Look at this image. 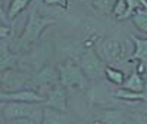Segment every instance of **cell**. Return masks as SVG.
Returning <instances> with one entry per match:
<instances>
[{"label": "cell", "instance_id": "5", "mask_svg": "<svg viewBox=\"0 0 147 124\" xmlns=\"http://www.w3.org/2000/svg\"><path fill=\"white\" fill-rule=\"evenodd\" d=\"M31 80H32V77L30 76V72L18 69L16 67L0 72L2 90H5V92H15V90L25 89L31 83Z\"/></svg>", "mask_w": 147, "mask_h": 124}, {"label": "cell", "instance_id": "20", "mask_svg": "<svg viewBox=\"0 0 147 124\" xmlns=\"http://www.w3.org/2000/svg\"><path fill=\"white\" fill-rule=\"evenodd\" d=\"M116 0H93V7L103 15H110Z\"/></svg>", "mask_w": 147, "mask_h": 124}, {"label": "cell", "instance_id": "16", "mask_svg": "<svg viewBox=\"0 0 147 124\" xmlns=\"http://www.w3.org/2000/svg\"><path fill=\"white\" fill-rule=\"evenodd\" d=\"M105 77L115 86H122L125 81V72L121 71L119 68L106 65L105 67Z\"/></svg>", "mask_w": 147, "mask_h": 124}, {"label": "cell", "instance_id": "22", "mask_svg": "<svg viewBox=\"0 0 147 124\" xmlns=\"http://www.w3.org/2000/svg\"><path fill=\"white\" fill-rule=\"evenodd\" d=\"M10 34V28L3 25V24H0V40H3V39H7Z\"/></svg>", "mask_w": 147, "mask_h": 124}, {"label": "cell", "instance_id": "3", "mask_svg": "<svg viewBox=\"0 0 147 124\" xmlns=\"http://www.w3.org/2000/svg\"><path fill=\"white\" fill-rule=\"evenodd\" d=\"M57 74H59V83L63 84L66 89H78L81 92L87 90L90 80L82 72L81 67L74 64L72 61H66L63 64L57 65Z\"/></svg>", "mask_w": 147, "mask_h": 124}, {"label": "cell", "instance_id": "19", "mask_svg": "<svg viewBox=\"0 0 147 124\" xmlns=\"http://www.w3.org/2000/svg\"><path fill=\"white\" fill-rule=\"evenodd\" d=\"M115 97L119 99V101H124V102H134V101H140V99H144L146 97V93L144 92H132V90H128L125 87H121L115 92Z\"/></svg>", "mask_w": 147, "mask_h": 124}, {"label": "cell", "instance_id": "1", "mask_svg": "<svg viewBox=\"0 0 147 124\" xmlns=\"http://www.w3.org/2000/svg\"><path fill=\"white\" fill-rule=\"evenodd\" d=\"M53 24H56L55 18L40 15L38 10H37V6H32L30 15L27 18L25 27H24L21 35L16 39V43L10 49L13 52H16V53L31 52L32 49L35 47V44L38 43V39H40V35L44 33V30L49 25H53Z\"/></svg>", "mask_w": 147, "mask_h": 124}, {"label": "cell", "instance_id": "25", "mask_svg": "<svg viewBox=\"0 0 147 124\" xmlns=\"http://www.w3.org/2000/svg\"><path fill=\"white\" fill-rule=\"evenodd\" d=\"M5 105H6V102H3V101H0V114L3 112V109H5Z\"/></svg>", "mask_w": 147, "mask_h": 124}, {"label": "cell", "instance_id": "17", "mask_svg": "<svg viewBox=\"0 0 147 124\" xmlns=\"http://www.w3.org/2000/svg\"><path fill=\"white\" fill-rule=\"evenodd\" d=\"M131 21H132V24L136 25V28L140 33L147 34V9L146 7L137 9L136 14L131 16Z\"/></svg>", "mask_w": 147, "mask_h": 124}, {"label": "cell", "instance_id": "8", "mask_svg": "<svg viewBox=\"0 0 147 124\" xmlns=\"http://www.w3.org/2000/svg\"><path fill=\"white\" fill-rule=\"evenodd\" d=\"M0 101L3 102H40L44 104L46 95L38 93L34 89H21L15 92L0 90Z\"/></svg>", "mask_w": 147, "mask_h": 124}, {"label": "cell", "instance_id": "6", "mask_svg": "<svg viewBox=\"0 0 147 124\" xmlns=\"http://www.w3.org/2000/svg\"><path fill=\"white\" fill-rule=\"evenodd\" d=\"M100 50H102V56L107 62H112V65H122V64H125V62H128L127 47L118 39L103 40L102 44H100Z\"/></svg>", "mask_w": 147, "mask_h": 124}, {"label": "cell", "instance_id": "21", "mask_svg": "<svg viewBox=\"0 0 147 124\" xmlns=\"http://www.w3.org/2000/svg\"><path fill=\"white\" fill-rule=\"evenodd\" d=\"M41 2H43L46 6H59V7H62V9L66 7L65 0H41Z\"/></svg>", "mask_w": 147, "mask_h": 124}, {"label": "cell", "instance_id": "7", "mask_svg": "<svg viewBox=\"0 0 147 124\" xmlns=\"http://www.w3.org/2000/svg\"><path fill=\"white\" fill-rule=\"evenodd\" d=\"M44 105L50 106V108H55V109L66 111L68 112V92H66L65 86L60 84V83L52 84L50 87L47 89Z\"/></svg>", "mask_w": 147, "mask_h": 124}, {"label": "cell", "instance_id": "2", "mask_svg": "<svg viewBox=\"0 0 147 124\" xmlns=\"http://www.w3.org/2000/svg\"><path fill=\"white\" fill-rule=\"evenodd\" d=\"M43 105L40 102H6L3 115L7 123H41Z\"/></svg>", "mask_w": 147, "mask_h": 124}, {"label": "cell", "instance_id": "11", "mask_svg": "<svg viewBox=\"0 0 147 124\" xmlns=\"http://www.w3.org/2000/svg\"><path fill=\"white\" fill-rule=\"evenodd\" d=\"M127 108L129 109L128 115L131 117L132 121L137 123H147V95L144 99L140 101H134V102H124Z\"/></svg>", "mask_w": 147, "mask_h": 124}, {"label": "cell", "instance_id": "15", "mask_svg": "<svg viewBox=\"0 0 147 124\" xmlns=\"http://www.w3.org/2000/svg\"><path fill=\"white\" fill-rule=\"evenodd\" d=\"M96 123H131V117L119 112L116 109H106L102 115H99L96 120Z\"/></svg>", "mask_w": 147, "mask_h": 124}, {"label": "cell", "instance_id": "23", "mask_svg": "<svg viewBox=\"0 0 147 124\" xmlns=\"http://www.w3.org/2000/svg\"><path fill=\"white\" fill-rule=\"evenodd\" d=\"M9 18H7V12L5 10V3H3V0H0V21H3L6 22Z\"/></svg>", "mask_w": 147, "mask_h": 124}, {"label": "cell", "instance_id": "4", "mask_svg": "<svg viewBox=\"0 0 147 124\" xmlns=\"http://www.w3.org/2000/svg\"><path fill=\"white\" fill-rule=\"evenodd\" d=\"M80 67L90 81H97L105 76V67L106 65L103 64L100 56L97 55V52L91 47H88L87 50L81 55Z\"/></svg>", "mask_w": 147, "mask_h": 124}, {"label": "cell", "instance_id": "13", "mask_svg": "<svg viewBox=\"0 0 147 124\" xmlns=\"http://www.w3.org/2000/svg\"><path fill=\"white\" fill-rule=\"evenodd\" d=\"M74 118L66 112V111H60V109H55V108H50V106H46L44 105V109H43V121L44 124H50V123H55V124H59V123H72Z\"/></svg>", "mask_w": 147, "mask_h": 124}, {"label": "cell", "instance_id": "24", "mask_svg": "<svg viewBox=\"0 0 147 124\" xmlns=\"http://www.w3.org/2000/svg\"><path fill=\"white\" fill-rule=\"evenodd\" d=\"M137 2L141 5V7H146L147 9V0H137Z\"/></svg>", "mask_w": 147, "mask_h": 124}, {"label": "cell", "instance_id": "14", "mask_svg": "<svg viewBox=\"0 0 147 124\" xmlns=\"http://www.w3.org/2000/svg\"><path fill=\"white\" fill-rule=\"evenodd\" d=\"M146 80H144V77L141 76L140 72H137L136 69H134L128 77H125V81H124V84L121 86V87H125V89H128V90H132V92H144V89H146Z\"/></svg>", "mask_w": 147, "mask_h": 124}, {"label": "cell", "instance_id": "9", "mask_svg": "<svg viewBox=\"0 0 147 124\" xmlns=\"http://www.w3.org/2000/svg\"><path fill=\"white\" fill-rule=\"evenodd\" d=\"M140 7H141V5L137 0H116L112 14L118 21H124V19L131 18L136 14V10Z\"/></svg>", "mask_w": 147, "mask_h": 124}, {"label": "cell", "instance_id": "18", "mask_svg": "<svg viewBox=\"0 0 147 124\" xmlns=\"http://www.w3.org/2000/svg\"><path fill=\"white\" fill-rule=\"evenodd\" d=\"M31 3V0H12L7 7V18L13 21L18 15H21Z\"/></svg>", "mask_w": 147, "mask_h": 124}, {"label": "cell", "instance_id": "27", "mask_svg": "<svg viewBox=\"0 0 147 124\" xmlns=\"http://www.w3.org/2000/svg\"><path fill=\"white\" fill-rule=\"evenodd\" d=\"M0 90H2V83H0Z\"/></svg>", "mask_w": 147, "mask_h": 124}, {"label": "cell", "instance_id": "26", "mask_svg": "<svg viewBox=\"0 0 147 124\" xmlns=\"http://www.w3.org/2000/svg\"><path fill=\"white\" fill-rule=\"evenodd\" d=\"M144 93L147 95V84H146V89H144Z\"/></svg>", "mask_w": 147, "mask_h": 124}, {"label": "cell", "instance_id": "10", "mask_svg": "<svg viewBox=\"0 0 147 124\" xmlns=\"http://www.w3.org/2000/svg\"><path fill=\"white\" fill-rule=\"evenodd\" d=\"M19 53L13 52L7 43H0V72L18 67Z\"/></svg>", "mask_w": 147, "mask_h": 124}, {"label": "cell", "instance_id": "12", "mask_svg": "<svg viewBox=\"0 0 147 124\" xmlns=\"http://www.w3.org/2000/svg\"><path fill=\"white\" fill-rule=\"evenodd\" d=\"M129 37L134 43V50L128 56V61H137L147 67V39H140L134 34H131Z\"/></svg>", "mask_w": 147, "mask_h": 124}]
</instances>
